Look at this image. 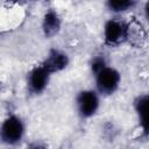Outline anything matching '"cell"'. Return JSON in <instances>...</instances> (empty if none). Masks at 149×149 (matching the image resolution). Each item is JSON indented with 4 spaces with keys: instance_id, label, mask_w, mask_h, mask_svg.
Here are the masks:
<instances>
[{
    "instance_id": "5b68a950",
    "label": "cell",
    "mask_w": 149,
    "mask_h": 149,
    "mask_svg": "<svg viewBox=\"0 0 149 149\" xmlns=\"http://www.w3.org/2000/svg\"><path fill=\"white\" fill-rule=\"evenodd\" d=\"M52 74L40 63L29 69L26 74V88L33 97H38L48 88Z\"/></svg>"
},
{
    "instance_id": "3957f363",
    "label": "cell",
    "mask_w": 149,
    "mask_h": 149,
    "mask_svg": "<svg viewBox=\"0 0 149 149\" xmlns=\"http://www.w3.org/2000/svg\"><path fill=\"white\" fill-rule=\"evenodd\" d=\"M101 107V95L94 88H83L74 98V108L77 115L87 120L95 116Z\"/></svg>"
},
{
    "instance_id": "277c9868",
    "label": "cell",
    "mask_w": 149,
    "mask_h": 149,
    "mask_svg": "<svg viewBox=\"0 0 149 149\" xmlns=\"http://www.w3.org/2000/svg\"><path fill=\"white\" fill-rule=\"evenodd\" d=\"M94 78V90L101 97L113 95L121 85V73L118 69L112 65H107L98 73L93 76Z\"/></svg>"
},
{
    "instance_id": "7c38bea8",
    "label": "cell",
    "mask_w": 149,
    "mask_h": 149,
    "mask_svg": "<svg viewBox=\"0 0 149 149\" xmlns=\"http://www.w3.org/2000/svg\"><path fill=\"white\" fill-rule=\"evenodd\" d=\"M142 12H143V16H144L146 21L149 23V1H147V2L143 5V9H142Z\"/></svg>"
},
{
    "instance_id": "52a82bcc",
    "label": "cell",
    "mask_w": 149,
    "mask_h": 149,
    "mask_svg": "<svg viewBox=\"0 0 149 149\" xmlns=\"http://www.w3.org/2000/svg\"><path fill=\"white\" fill-rule=\"evenodd\" d=\"M63 19L55 8H48L41 19V30L45 38H52L61 31Z\"/></svg>"
},
{
    "instance_id": "7a4b0ae2",
    "label": "cell",
    "mask_w": 149,
    "mask_h": 149,
    "mask_svg": "<svg viewBox=\"0 0 149 149\" xmlns=\"http://www.w3.org/2000/svg\"><path fill=\"white\" fill-rule=\"evenodd\" d=\"M129 22L114 16L105 21L102 26V41L107 47H119L128 42Z\"/></svg>"
},
{
    "instance_id": "8992f818",
    "label": "cell",
    "mask_w": 149,
    "mask_h": 149,
    "mask_svg": "<svg viewBox=\"0 0 149 149\" xmlns=\"http://www.w3.org/2000/svg\"><path fill=\"white\" fill-rule=\"evenodd\" d=\"M70 56L65 50L59 48H51L44 56L41 64L51 73L56 74L66 70L70 65Z\"/></svg>"
},
{
    "instance_id": "4fadbf2b",
    "label": "cell",
    "mask_w": 149,
    "mask_h": 149,
    "mask_svg": "<svg viewBox=\"0 0 149 149\" xmlns=\"http://www.w3.org/2000/svg\"><path fill=\"white\" fill-rule=\"evenodd\" d=\"M8 149H9V148H8Z\"/></svg>"
},
{
    "instance_id": "30bf717a",
    "label": "cell",
    "mask_w": 149,
    "mask_h": 149,
    "mask_svg": "<svg viewBox=\"0 0 149 149\" xmlns=\"http://www.w3.org/2000/svg\"><path fill=\"white\" fill-rule=\"evenodd\" d=\"M107 65H109L108 61L102 54H98V55L92 56V58L90 59V63H88V68H90V71H91L92 76L98 73L100 70H102Z\"/></svg>"
},
{
    "instance_id": "ba28073f",
    "label": "cell",
    "mask_w": 149,
    "mask_h": 149,
    "mask_svg": "<svg viewBox=\"0 0 149 149\" xmlns=\"http://www.w3.org/2000/svg\"><path fill=\"white\" fill-rule=\"evenodd\" d=\"M133 108L142 134L149 136V92L139 94L133 101Z\"/></svg>"
},
{
    "instance_id": "9c48e42d",
    "label": "cell",
    "mask_w": 149,
    "mask_h": 149,
    "mask_svg": "<svg viewBox=\"0 0 149 149\" xmlns=\"http://www.w3.org/2000/svg\"><path fill=\"white\" fill-rule=\"evenodd\" d=\"M137 2L134 0H108L105 2L106 9L115 16L126 14L136 7Z\"/></svg>"
},
{
    "instance_id": "8fae6325",
    "label": "cell",
    "mask_w": 149,
    "mask_h": 149,
    "mask_svg": "<svg viewBox=\"0 0 149 149\" xmlns=\"http://www.w3.org/2000/svg\"><path fill=\"white\" fill-rule=\"evenodd\" d=\"M26 149H49V147L42 140H33L27 143Z\"/></svg>"
},
{
    "instance_id": "6da1fadb",
    "label": "cell",
    "mask_w": 149,
    "mask_h": 149,
    "mask_svg": "<svg viewBox=\"0 0 149 149\" xmlns=\"http://www.w3.org/2000/svg\"><path fill=\"white\" fill-rule=\"evenodd\" d=\"M26 122L19 114L10 113L1 122L0 140L2 144L8 148H14L21 144L26 137Z\"/></svg>"
}]
</instances>
